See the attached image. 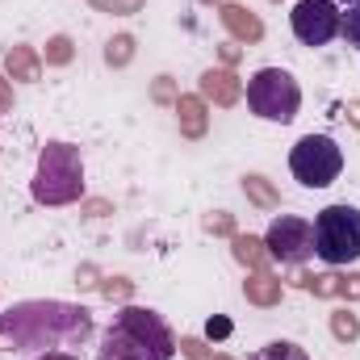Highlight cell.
I'll list each match as a JSON object with an SVG mask.
<instances>
[{
    "label": "cell",
    "instance_id": "4fadbf2b",
    "mask_svg": "<svg viewBox=\"0 0 360 360\" xmlns=\"http://www.w3.org/2000/svg\"><path fill=\"white\" fill-rule=\"evenodd\" d=\"M331 4H356V0H331Z\"/></svg>",
    "mask_w": 360,
    "mask_h": 360
},
{
    "label": "cell",
    "instance_id": "3957f363",
    "mask_svg": "<svg viewBox=\"0 0 360 360\" xmlns=\"http://www.w3.org/2000/svg\"><path fill=\"white\" fill-rule=\"evenodd\" d=\"M314 256L331 269L360 260V210L348 201L323 205L314 214Z\"/></svg>",
    "mask_w": 360,
    "mask_h": 360
},
{
    "label": "cell",
    "instance_id": "ba28073f",
    "mask_svg": "<svg viewBox=\"0 0 360 360\" xmlns=\"http://www.w3.org/2000/svg\"><path fill=\"white\" fill-rule=\"evenodd\" d=\"M264 248L272 252V260H281V264H306L314 256V222L297 218V214L272 218L269 235H264Z\"/></svg>",
    "mask_w": 360,
    "mask_h": 360
},
{
    "label": "cell",
    "instance_id": "7a4b0ae2",
    "mask_svg": "<svg viewBox=\"0 0 360 360\" xmlns=\"http://www.w3.org/2000/svg\"><path fill=\"white\" fill-rule=\"evenodd\" d=\"M172 356H176V340H172L168 323L155 310H143V306H126L101 340V360H172Z\"/></svg>",
    "mask_w": 360,
    "mask_h": 360
},
{
    "label": "cell",
    "instance_id": "8992f818",
    "mask_svg": "<svg viewBox=\"0 0 360 360\" xmlns=\"http://www.w3.org/2000/svg\"><path fill=\"white\" fill-rule=\"evenodd\" d=\"M289 172L306 188H327L344 172V151H340V143L331 134H306L289 151Z\"/></svg>",
    "mask_w": 360,
    "mask_h": 360
},
{
    "label": "cell",
    "instance_id": "5b68a950",
    "mask_svg": "<svg viewBox=\"0 0 360 360\" xmlns=\"http://www.w3.org/2000/svg\"><path fill=\"white\" fill-rule=\"evenodd\" d=\"M248 109L260 117V122H276V126H289L302 109V84L285 72V68H260L252 80H248Z\"/></svg>",
    "mask_w": 360,
    "mask_h": 360
},
{
    "label": "cell",
    "instance_id": "52a82bcc",
    "mask_svg": "<svg viewBox=\"0 0 360 360\" xmlns=\"http://www.w3.org/2000/svg\"><path fill=\"white\" fill-rule=\"evenodd\" d=\"M289 25H293V38L302 46H327V42L340 38L344 13L331 0H297L293 13H289Z\"/></svg>",
    "mask_w": 360,
    "mask_h": 360
},
{
    "label": "cell",
    "instance_id": "30bf717a",
    "mask_svg": "<svg viewBox=\"0 0 360 360\" xmlns=\"http://www.w3.org/2000/svg\"><path fill=\"white\" fill-rule=\"evenodd\" d=\"M340 38H344L348 46H356V51H360V0H356V4H348V13H344V30H340Z\"/></svg>",
    "mask_w": 360,
    "mask_h": 360
},
{
    "label": "cell",
    "instance_id": "8fae6325",
    "mask_svg": "<svg viewBox=\"0 0 360 360\" xmlns=\"http://www.w3.org/2000/svg\"><path fill=\"white\" fill-rule=\"evenodd\" d=\"M38 360H80L76 352H42Z\"/></svg>",
    "mask_w": 360,
    "mask_h": 360
},
{
    "label": "cell",
    "instance_id": "6da1fadb",
    "mask_svg": "<svg viewBox=\"0 0 360 360\" xmlns=\"http://www.w3.org/2000/svg\"><path fill=\"white\" fill-rule=\"evenodd\" d=\"M0 335H8L17 348L72 352L89 344L92 314L84 306H63V302H21L8 314H0Z\"/></svg>",
    "mask_w": 360,
    "mask_h": 360
},
{
    "label": "cell",
    "instance_id": "277c9868",
    "mask_svg": "<svg viewBox=\"0 0 360 360\" xmlns=\"http://www.w3.org/2000/svg\"><path fill=\"white\" fill-rule=\"evenodd\" d=\"M84 188V164L80 151L72 143H51L38 160V176H34V197L46 205H63L76 201Z\"/></svg>",
    "mask_w": 360,
    "mask_h": 360
},
{
    "label": "cell",
    "instance_id": "9c48e42d",
    "mask_svg": "<svg viewBox=\"0 0 360 360\" xmlns=\"http://www.w3.org/2000/svg\"><path fill=\"white\" fill-rule=\"evenodd\" d=\"M252 360H310V352L297 348L293 340H272V344H264L260 352H252Z\"/></svg>",
    "mask_w": 360,
    "mask_h": 360
},
{
    "label": "cell",
    "instance_id": "7c38bea8",
    "mask_svg": "<svg viewBox=\"0 0 360 360\" xmlns=\"http://www.w3.org/2000/svg\"><path fill=\"white\" fill-rule=\"evenodd\" d=\"M231 331V323L226 319H218V323H210V335H226Z\"/></svg>",
    "mask_w": 360,
    "mask_h": 360
}]
</instances>
